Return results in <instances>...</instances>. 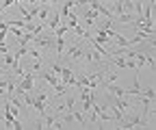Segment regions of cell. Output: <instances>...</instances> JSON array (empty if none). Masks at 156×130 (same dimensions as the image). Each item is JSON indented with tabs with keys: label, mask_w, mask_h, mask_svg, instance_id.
<instances>
[{
	"label": "cell",
	"mask_w": 156,
	"mask_h": 130,
	"mask_svg": "<svg viewBox=\"0 0 156 130\" xmlns=\"http://www.w3.org/2000/svg\"><path fill=\"white\" fill-rule=\"evenodd\" d=\"M52 72L61 76V83H63L65 87H76V74H74L69 67H63L61 63H54V65H52Z\"/></svg>",
	"instance_id": "obj_1"
},
{
	"label": "cell",
	"mask_w": 156,
	"mask_h": 130,
	"mask_svg": "<svg viewBox=\"0 0 156 130\" xmlns=\"http://www.w3.org/2000/svg\"><path fill=\"white\" fill-rule=\"evenodd\" d=\"M54 41H56V37H50V35H46L44 30L33 37V46L41 48V50H46V52H50V50L54 48Z\"/></svg>",
	"instance_id": "obj_2"
},
{
	"label": "cell",
	"mask_w": 156,
	"mask_h": 130,
	"mask_svg": "<svg viewBox=\"0 0 156 130\" xmlns=\"http://www.w3.org/2000/svg\"><path fill=\"white\" fill-rule=\"evenodd\" d=\"M83 52H85V48H83V44H76V46H72V48H67V57L69 59H80L83 57Z\"/></svg>",
	"instance_id": "obj_3"
},
{
	"label": "cell",
	"mask_w": 156,
	"mask_h": 130,
	"mask_svg": "<svg viewBox=\"0 0 156 130\" xmlns=\"http://www.w3.org/2000/svg\"><path fill=\"white\" fill-rule=\"evenodd\" d=\"M95 41H100V44H106V41H111V37H108V33L104 30V28H100L98 26V30H95V37H93Z\"/></svg>",
	"instance_id": "obj_4"
},
{
	"label": "cell",
	"mask_w": 156,
	"mask_h": 130,
	"mask_svg": "<svg viewBox=\"0 0 156 130\" xmlns=\"http://www.w3.org/2000/svg\"><path fill=\"white\" fill-rule=\"evenodd\" d=\"M41 78H44L46 83H50L52 87H56L58 83H61V78H56V76H54V74H50V72H44V74H41Z\"/></svg>",
	"instance_id": "obj_5"
},
{
	"label": "cell",
	"mask_w": 156,
	"mask_h": 130,
	"mask_svg": "<svg viewBox=\"0 0 156 130\" xmlns=\"http://www.w3.org/2000/svg\"><path fill=\"white\" fill-rule=\"evenodd\" d=\"M98 15H100V13H98L95 9H89V11H87V15H85V22H87L89 26H91V24H95V17H98Z\"/></svg>",
	"instance_id": "obj_6"
},
{
	"label": "cell",
	"mask_w": 156,
	"mask_h": 130,
	"mask_svg": "<svg viewBox=\"0 0 156 130\" xmlns=\"http://www.w3.org/2000/svg\"><path fill=\"white\" fill-rule=\"evenodd\" d=\"M17 5H24V0H17Z\"/></svg>",
	"instance_id": "obj_7"
}]
</instances>
